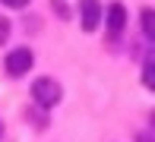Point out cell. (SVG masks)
Instances as JSON below:
<instances>
[{
    "label": "cell",
    "instance_id": "6da1fadb",
    "mask_svg": "<svg viewBox=\"0 0 155 142\" xmlns=\"http://www.w3.org/2000/svg\"><path fill=\"white\" fill-rule=\"evenodd\" d=\"M32 98H35V104H38V108L48 111V108H54V104H60L63 89H60L57 79H51V76H41V79L32 82Z\"/></svg>",
    "mask_w": 155,
    "mask_h": 142
},
{
    "label": "cell",
    "instance_id": "7a4b0ae2",
    "mask_svg": "<svg viewBox=\"0 0 155 142\" xmlns=\"http://www.w3.org/2000/svg\"><path fill=\"white\" fill-rule=\"evenodd\" d=\"M32 60H35V57H32L29 47H16V51L6 54V63H3V66H6V73H10V76H16V79H19V76H25V73L32 69Z\"/></svg>",
    "mask_w": 155,
    "mask_h": 142
},
{
    "label": "cell",
    "instance_id": "3957f363",
    "mask_svg": "<svg viewBox=\"0 0 155 142\" xmlns=\"http://www.w3.org/2000/svg\"><path fill=\"white\" fill-rule=\"evenodd\" d=\"M79 19L86 32H95L98 22H101V3L98 0H79Z\"/></svg>",
    "mask_w": 155,
    "mask_h": 142
},
{
    "label": "cell",
    "instance_id": "277c9868",
    "mask_svg": "<svg viewBox=\"0 0 155 142\" xmlns=\"http://www.w3.org/2000/svg\"><path fill=\"white\" fill-rule=\"evenodd\" d=\"M124 28H127V6L114 0V3L108 6V35H111V38H117Z\"/></svg>",
    "mask_w": 155,
    "mask_h": 142
},
{
    "label": "cell",
    "instance_id": "5b68a950",
    "mask_svg": "<svg viewBox=\"0 0 155 142\" xmlns=\"http://www.w3.org/2000/svg\"><path fill=\"white\" fill-rule=\"evenodd\" d=\"M143 85L155 92V57L152 54H149V60H146V66H143Z\"/></svg>",
    "mask_w": 155,
    "mask_h": 142
},
{
    "label": "cell",
    "instance_id": "8992f818",
    "mask_svg": "<svg viewBox=\"0 0 155 142\" xmlns=\"http://www.w3.org/2000/svg\"><path fill=\"white\" fill-rule=\"evenodd\" d=\"M139 19H143V32L155 41V10H143V16H139Z\"/></svg>",
    "mask_w": 155,
    "mask_h": 142
},
{
    "label": "cell",
    "instance_id": "52a82bcc",
    "mask_svg": "<svg viewBox=\"0 0 155 142\" xmlns=\"http://www.w3.org/2000/svg\"><path fill=\"white\" fill-rule=\"evenodd\" d=\"M0 3H3V6H13V10H22L29 0H0Z\"/></svg>",
    "mask_w": 155,
    "mask_h": 142
},
{
    "label": "cell",
    "instance_id": "ba28073f",
    "mask_svg": "<svg viewBox=\"0 0 155 142\" xmlns=\"http://www.w3.org/2000/svg\"><path fill=\"white\" fill-rule=\"evenodd\" d=\"M6 41V19H0V44Z\"/></svg>",
    "mask_w": 155,
    "mask_h": 142
},
{
    "label": "cell",
    "instance_id": "9c48e42d",
    "mask_svg": "<svg viewBox=\"0 0 155 142\" xmlns=\"http://www.w3.org/2000/svg\"><path fill=\"white\" fill-rule=\"evenodd\" d=\"M136 142H155L152 136H146V133H143V136H136Z\"/></svg>",
    "mask_w": 155,
    "mask_h": 142
},
{
    "label": "cell",
    "instance_id": "30bf717a",
    "mask_svg": "<svg viewBox=\"0 0 155 142\" xmlns=\"http://www.w3.org/2000/svg\"><path fill=\"white\" fill-rule=\"evenodd\" d=\"M149 126H152V130H155V111H152V117H149Z\"/></svg>",
    "mask_w": 155,
    "mask_h": 142
},
{
    "label": "cell",
    "instance_id": "8fae6325",
    "mask_svg": "<svg viewBox=\"0 0 155 142\" xmlns=\"http://www.w3.org/2000/svg\"><path fill=\"white\" fill-rule=\"evenodd\" d=\"M0 136H3V123H0Z\"/></svg>",
    "mask_w": 155,
    "mask_h": 142
}]
</instances>
